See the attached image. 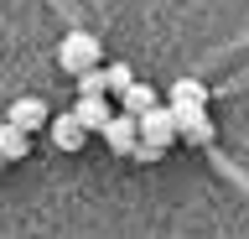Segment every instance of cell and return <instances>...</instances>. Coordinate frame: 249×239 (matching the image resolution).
Wrapping results in <instances>:
<instances>
[{"label":"cell","instance_id":"obj_5","mask_svg":"<svg viewBox=\"0 0 249 239\" xmlns=\"http://www.w3.org/2000/svg\"><path fill=\"white\" fill-rule=\"evenodd\" d=\"M99 135H104V146H109V151L130 156V146H135V120H130V114H109V125L99 130Z\"/></svg>","mask_w":249,"mask_h":239},{"label":"cell","instance_id":"obj_8","mask_svg":"<svg viewBox=\"0 0 249 239\" xmlns=\"http://www.w3.org/2000/svg\"><path fill=\"white\" fill-rule=\"evenodd\" d=\"M120 99H124V114H130V120H140L145 110H156V89L151 83H130Z\"/></svg>","mask_w":249,"mask_h":239},{"label":"cell","instance_id":"obj_1","mask_svg":"<svg viewBox=\"0 0 249 239\" xmlns=\"http://www.w3.org/2000/svg\"><path fill=\"white\" fill-rule=\"evenodd\" d=\"M57 63L68 68V73H93V68H99V37L68 32V37L57 42Z\"/></svg>","mask_w":249,"mask_h":239},{"label":"cell","instance_id":"obj_11","mask_svg":"<svg viewBox=\"0 0 249 239\" xmlns=\"http://www.w3.org/2000/svg\"><path fill=\"white\" fill-rule=\"evenodd\" d=\"M99 83H104V94H124V89L135 83V73H130L124 63H109L104 73H99Z\"/></svg>","mask_w":249,"mask_h":239},{"label":"cell","instance_id":"obj_4","mask_svg":"<svg viewBox=\"0 0 249 239\" xmlns=\"http://www.w3.org/2000/svg\"><path fill=\"white\" fill-rule=\"evenodd\" d=\"M47 120H52V114H47V104H42V99H16V104H11V114H5V125H16L21 135L42 130Z\"/></svg>","mask_w":249,"mask_h":239},{"label":"cell","instance_id":"obj_2","mask_svg":"<svg viewBox=\"0 0 249 239\" xmlns=\"http://www.w3.org/2000/svg\"><path fill=\"white\" fill-rule=\"evenodd\" d=\"M166 114H171V130H177L182 141H192V146L213 141V125H208V114H202L197 104H166Z\"/></svg>","mask_w":249,"mask_h":239},{"label":"cell","instance_id":"obj_3","mask_svg":"<svg viewBox=\"0 0 249 239\" xmlns=\"http://www.w3.org/2000/svg\"><path fill=\"white\" fill-rule=\"evenodd\" d=\"M135 141H145V146H156V151H166L171 141H177V130H171V114L156 104V110H145L135 120Z\"/></svg>","mask_w":249,"mask_h":239},{"label":"cell","instance_id":"obj_7","mask_svg":"<svg viewBox=\"0 0 249 239\" xmlns=\"http://www.w3.org/2000/svg\"><path fill=\"white\" fill-rule=\"evenodd\" d=\"M109 99H78V110H73V120L83 125V135H93V130H104L109 125Z\"/></svg>","mask_w":249,"mask_h":239},{"label":"cell","instance_id":"obj_9","mask_svg":"<svg viewBox=\"0 0 249 239\" xmlns=\"http://www.w3.org/2000/svg\"><path fill=\"white\" fill-rule=\"evenodd\" d=\"M26 146H31V135H21L16 125H0V161H21Z\"/></svg>","mask_w":249,"mask_h":239},{"label":"cell","instance_id":"obj_6","mask_svg":"<svg viewBox=\"0 0 249 239\" xmlns=\"http://www.w3.org/2000/svg\"><path fill=\"white\" fill-rule=\"evenodd\" d=\"M47 135H52V146H57V151H78V146L89 141V135H83V125H78L73 114H57V120H47Z\"/></svg>","mask_w":249,"mask_h":239},{"label":"cell","instance_id":"obj_12","mask_svg":"<svg viewBox=\"0 0 249 239\" xmlns=\"http://www.w3.org/2000/svg\"><path fill=\"white\" fill-rule=\"evenodd\" d=\"M0 166H5V161H0Z\"/></svg>","mask_w":249,"mask_h":239},{"label":"cell","instance_id":"obj_10","mask_svg":"<svg viewBox=\"0 0 249 239\" xmlns=\"http://www.w3.org/2000/svg\"><path fill=\"white\" fill-rule=\"evenodd\" d=\"M171 104H208V89H202L197 78H182V83H171Z\"/></svg>","mask_w":249,"mask_h":239}]
</instances>
